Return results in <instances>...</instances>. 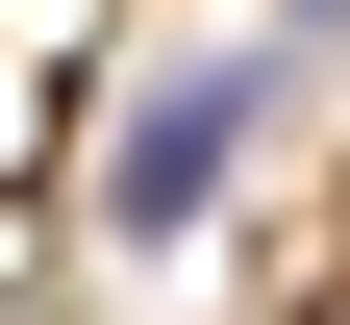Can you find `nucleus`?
<instances>
[{"label":"nucleus","instance_id":"f257e3e1","mask_svg":"<svg viewBox=\"0 0 350 325\" xmlns=\"http://www.w3.org/2000/svg\"><path fill=\"white\" fill-rule=\"evenodd\" d=\"M250 125H275V51L150 75V101H125V151H100V225H125V250H175V225L226 200V151H250Z\"/></svg>","mask_w":350,"mask_h":325},{"label":"nucleus","instance_id":"f03ea898","mask_svg":"<svg viewBox=\"0 0 350 325\" xmlns=\"http://www.w3.org/2000/svg\"><path fill=\"white\" fill-rule=\"evenodd\" d=\"M300 325H350V250H325V300H300Z\"/></svg>","mask_w":350,"mask_h":325}]
</instances>
